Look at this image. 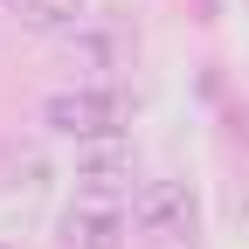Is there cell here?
<instances>
[{
	"label": "cell",
	"mask_w": 249,
	"mask_h": 249,
	"mask_svg": "<svg viewBox=\"0 0 249 249\" xmlns=\"http://www.w3.org/2000/svg\"><path fill=\"white\" fill-rule=\"evenodd\" d=\"M132 229L152 249H194L201 242V194L187 180H145L132 201Z\"/></svg>",
	"instance_id": "6da1fadb"
},
{
	"label": "cell",
	"mask_w": 249,
	"mask_h": 249,
	"mask_svg": "<svg viewBox=\"0 0 249 249\" xmlns=\"http://www.w3.org/2000/svg\"><path fill=\"white\" fill-rule=\"evenodd\" d=\"M42 124H49L55 139H76V145L111 139L118 124H124V97H118V90H104V83H70V90H49V97H42Z\"/></svg>",
	"instance_id": "7a4b0ae2"
},
{
	"label": "cell",
	"mask_w": 249,
	"mask_h": 249,
	"mask_svg": "<svg viewBox=\"0 0 249 249\" xmlns=\"http://www.w3.org/2000/svg\"><path fill=\"white\" fill-rule=\"evenodd\" d=\"M55 235H62V249H124V235H132V208H124V194L76 187L70 208L55 214Z\"/></svg>",
	"instance_id": "3957f363"
},
{
	"label": "cell",
	"mask_w": 249,
	"mask_h": 249,
	"mask_svg": "<svg viewBox=\"0 0 249 249\" xmlns=\"http://www.w3.org/2000/svg\"><path fill=\"white\" fill-rule=\"evenodd\" d=\"M132 173H139V152H132V139H124V132L76 145V187H97V194H124V187H132Z\"/></svg>",
	"instance_id": "277c9868"
},
{
	"label": "cell",
	"mask_w": 249,
	"mask_h": 249,
	"mask_svg": "<svg viewBox=\"0 0 249 249\" xmlns=\"http://www.w3.org/2000/svg\"><path fill=\"white\" fill-rule=\"evenodd\" d=\"M83 7L90 0H21V21L42 28V35H55V28H83Z\"/></svg>",
	"instance_id": "5b68a950"
},
{
	"label": "cell",
	"mask_w": 249,
	"mask_h": 249,
	"mask_svg": "<svg viewBox=\"0 0 249 249\" xmlns=\"http://www.w3.org/2000/svg\"><path fill=\"white\" fill-rule=\"evenodd\" d=\"M111 62H118V42L111 35H97V28H76V35H70V70L97 76V70H111Z\"/></svg>",
	"instance_id": "8992f818"
},
{
	"label": "cell",
	"mask_w": 249,
	"mask_h": 249,
	"mask_svg": "<svg viewBox=\"0 0 249 249\" xmlns=\"http://www.w3.org/2000/svg\"><path fill=\"white\" fill-rule=\"evenodd\" d=\"M7 7H14V0H0V14H7Z\"/></svg>",
	"instance_id": "52a82bcc"
}]
</instances>
